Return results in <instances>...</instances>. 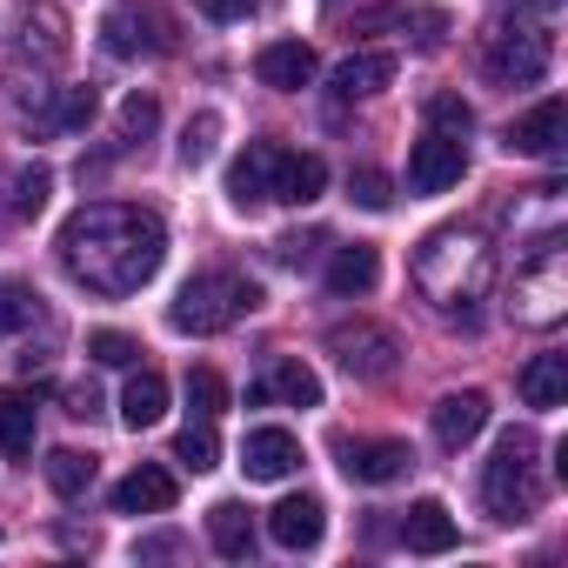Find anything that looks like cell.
Wrapping results in <instances>:
<instances>
[{
	"instance_id": "3957f363",
	"label": "cell",
	"mask_w": 568,
	"mask_h": 568,
	"mask_svg": "<svg viewBox=\"0 0 568 568\" xmlns=\"http://www.w3.org/2000/svg\"><path fill=\"white\" fill-rule=\"evenodd\" d=\"M254 308H261V288H254L247 274L207 267V274L181 281V295H174V308H168V328H174V335H221V328L247 322Z\"/></svg>"
},
{
	"instance_id": "cb8c5ba5",
	"label": "cell",
	"mask_w": 568,
	"mask_h": 568,
	"mask_svg": "<svg viewBox=\"0 0 568 568\" xmlns=\"http://www.w3.org/2000/svg\"><path fill=\"white\" fill-rule=\"evenodd\" d=\"M207 541H214V555H227V561L254 555V521H247V508H241V501H214V508H207Z\"/></svg>"
},
{
	"instance_id": "ffe728a7",
	"label": "cell",
	"mask_w": 568,
	"mask_h": 568,
	"mask_svg": "<svg viewBox=\"0 0 568 568\" xmlns=\"http://www.w3.org/2000/svg\"><path fill=\"white\" fill-rule=\"evenodd\" d=\"M395 68H402L395 54H348L328 88H335V101H375V94L395 81Z\"/></svg>"
},
{
	"instance_id": "1f68e13d",
	"label": "cell",
	"mask_w": 568,
	"mask_h": 568,
	"mask_svg": "<svg viewBox=\"0 0 568 568\" xmlns=\"http://www.w3.org/2000/svg\"><path fill=\"white\" fill-rule=\"evenodd\" d=\"M428 128H435V134H455V141H468V128H475V108H468L462 94H435V101H428Z\"/></svg>"
},
{
	"instance_id": "6da1fadb",
	"label": "cell",
	"mask_w": 568,
	"mask_h": 568,
	"mask_svg": "<svg viewBox=\"0 0 568 568\" xmlns=\"http://www.w3.org/2000/svg\"><path fill=\"white\" fill-rule=\"evenodd\" d=\"M54 247H61L68 281H81L88 295H141L168 261V227H161L154 207L88 201V207L68 214Z\"/></svg>"
},
{
	"instance_id": "2e32d148",
	"label": "cell",
	"mask_w": 568,
	"mask_h": 568,
	"mask_svg": "<svg viewBox=\"0 0 568 568\" xmlns=\"http://www.w3.org/2000/svg\"><path fill=\"white\" fill-rule=\"evenodd\" d=\"M174 475L168 468H154V462H141L134 475H121L114 481V515H168L174 508Z\"/></svg>"
},
{
	"instance_id": "f35d334b",
	"label": "cell",
	"mask_w": 568,
	"mask_h": 568,
	"mask_svg": "<svg viewBox=\"0 0 568 568\" xmlns=\"http://www.w3.org/2000/svg\"><path fill=\"white\" fill-rule=\"evenodd\" d=\"M68 415H101V395H94V382H81V388H68Z\"/></svg>"
},
{
	"instance_id": "44dd1931",
	"label": "cell",
	"mask_w": 568,
	"mask_h": 568,
	"mask_svg": "<svg viewBox=\"0 0 568 568\" xmlns=\"http://www.w3.org/2000/svg\"><path fill=\"white\" fill-rule=\"evenodd\" d=\"M402 541H408L415 555H448V548H455V515L428 495V501H415V508L402 515Z\"/></svg>"
},
{
	"instance_id": "836d02e7",
	"label": "cell",
	"mask_w": 568,
	"mask_h": 568,
	"mask_svg": "<svg viewBox=\"0 0 568 568\" xmlns=\"http://www.w3.org/2000/svg\"><path fill=\"white\" fill-rule=\"evenodd\" d=\"M348 201L368 207V214H382V207L395 201V181H388L382 168H355V174H348Z\"/></svg>"
},
{
	"instance_id": "7a4b0ae2",
	"label": "cell",
	"mask_w": 568,
	"mask_h": 568,
	"mask_svg": "<svg viewBox=\"0 0 568 568\" xmlns=\"http://www.w3.org/2000/svg\"><path fill=\"white\" fill-rule=\"evenodd\" d=\"M488 274H495V254L481 241V227H435L422 247H415V288L442 308L455 302H475L488 288Z\"/></svg>"
},
{
	"instance_id": "30bf717a",
	"label": "cell",
	"mask_w": 568,
	"mask_h": 568,
	"mask_svg": "<svg viewBox=\"0 0 568 568\" xmlns=\"http://www.w3.org/2000/svg\"><path fill=\"white\" fill-rule=\"evenodd\" d=\"M561 134H568V108L548 94V101H535L521 121H508V154H535V161H555L561 154Z\"/></svg>"
},
{
	"instance_id": "e0dca14e",
	"label": "cell",
	"mask_w": 568,
	"mask_h": 568,
	"mask_svg": "<svg viewBox=\"0 0 568 568\" xmlns=\"http://www.w3.org/2000/svg\"><path fill=\"white\" fill-rule=\"evenodd\" d=\"M481 428H488V395L481 388H462V395H442L435 402V442L442 448H468Z\"/></svg>"
},
{
	"instance_id": "4dcf8cb0",
	"label": "cell",
	"mask_w": 568,
	"mask_h": 568,
	"mask_svg": "<svg viewBox=\"0 0 568 568\" xmlns=\"http://www.w3.org/2000/svg\"><path fill=\"white\" fill-rule=\"evenodd\" d=\"M187 408H194L201 422H214V415L227 408V382H221L214 368H187Z\"/></svg>"
},
{
	"instance_id": "ac0fdd59",
	"label": "cell",
	"mask_w": 568,
	"mask_h": 568,
	"mask_svg": "<svg viewBox=\"0 0 568 568\" xmlns=\"http://www.w3.org/2000/svg\"><path fill=\"white\" fill-rule=\"evenodd\" d=\"M375 281H382V254H375L368 241H348V247H335V254H328V288H335L342 302L375 295Z\"/></svg>"
},
{
	"instance_id": "52a82bcc",
	"label": "cell",
	"mask_w": 568,
	"mask_h": 568,
	"mask_svg": "<svg viewBox=\"0 0 568 568\" xmlns=\"http://www.w3.org/2000/svg\"><path fill=\"white\" fill-rule=\"evenodd\" d=\"M328 355H335L355 382H388L395 362H402V342H395V328H382V322H342V328H328Z\"/></svg>"
},
{
	"instance_id": "60d3db41",
	"label": "cell",
	"mask_w": 568,
	"mask_h": 568,
	"mask_svg": "<svg viewBox=\"0 0 568 568\" xmlns=\"http://www.w3.org/2000/svg\"><path fill=\"white\" fill-rule=\"evenodd\" d=\"M528 8H535V14H555V8H561V0H528Z\"/></svg>"
},
{
	"instance_id": "9a60e30c",
	"label": "cell",
	"mask_w": 568,
	"mask_h": 568,
	"mask_svg": "<svg viewBox=\"0 0 568 568\" xmlns=\"http://www.w3.org/2000/svg\"><path fill=\"white\" fill-rule=\"evenodd\" d=\"M254 74H261V88H274V94H302V88L315 81V48H302V41H267V48L254 54Z\"/></svg>"
},
{
	"instance_id": "7402d4cb",
	"label": "cell",
	"mask_w": 568,
	"mask_h": 568,
	"mask_svg": "<svg viewBox=\"0 0 568 568\" xmlns=\"http://www.w3.org/2000/svg\"><path fill=\"white\" fill-rule=\"evenodd\" d=\"M267 395H281L288 408H322V375L302 362V355H281L274 368H267V382H261Z\"/></svg>"
},
{
	"instance_id": "d4e9b609",
	"label": "cell",
	"mask_w": 568,
	"mask_h": 568,
	"mask_svg": "<svg viewBox=\"0 0 568 568\" xmlns=\"http://www.w3.org/2000/svg\"><path fill=\"white\" fill-rule=\"evenodd\" d=\"M0 448L14 462L34 455V395H21V388H0Z\"/></svg>"
},
{
	"instance_id": "ab89813d",
	"label": "cell",
	"mask_w": 568,
	"mask_h": 568,
	"mask_svg": "<svg viewBox=\"0 0 568 568\" xmlns=\"http://www.w3.org/2000/svg\"><path fill=\"white\" fill-rule=\"evenodd\" d=\"M415 28H422V48H442V14H415Z\"/></svg>"
},
{
	"instance_id": "4316f807",
	"label": "cell",
	"mask_w": 568,
	"mask_h": 568,
	"mask_svg": "<svg viewBox=\"0 0 568 568\" xmlns=\"http://www.w3.org/2000/svg\"><path fill=\"white\" fill-rule=\"evenodd\" d=\"M48 488H54L61 501H81V495L94 488V455H81V448H54V455H48Z\"/></svg>"
},
{
	"instance_id": "4fadbf2b",
	"label": "cell",
	"mask_w": 568,
	"mask_h": 568,
	"mask_svg": "<svg viewBox=\"0 0 568 568\" xmlns=\"http://www.w3.org/2000/svg\"><path fill=\"white\" fill-rule=\"evenodd\" d=\"M267 535L281 541V548H315L322 535H328V508L315 501V495H281L274 508H267Z\"/></svg>"
},
{
	"instance_id": "5b68a950",
	"label": "cell",
	"mask_w": 568,
	"mask_h": 568,
	"mask_svg": "<svg viewBox=\"0 0 568 568\" xmlns=\"http://www.w3.org/2000/svg\"><path fill=\"white\" fill-rule=\"evenodd\" d=\"M568 315V261H561V241H535L528 261L515 267V322L528 328H555Z\"/></svg>"
},
{
	"instance_id": "d590c367",
	"label": "cell",
	"mask_w": 568,
	"mask_h": 568,
	"mask_svg": "<svg viewBox=\"0 0 568 568\" xmlns=\"http://www.w3.org/2000/svg\"><path fill=\"white\" fill-rule=\"evenodd\" d=\"M154 128H161L154 94H128V101H121V141H148Z\"/></svg>"
},
{
	"instance_id": "d6a6232c",
	"label": "cell",
	"mask_w": 568,
	"mask_h": 568,
	"mask_svg": "<svg viewBox=\"0 0 568 568\" xmlns=\"http://www.w3.org/2000/svg\"><path fill=\"white\" fill-rule=\"evenodd\" d=\"M48 187H54V174L34 161V168H21V174H14V201H8V207L28 221V214H41V207H48Z\"/></svg>"
},
{
	"instance_id": "5bb4252c",
	"label": "cell",
	"mask_w": 568,
	"mask_h": 568,
	"mask_svg": "<svg viewBox=\"0 0 568 568\" xmlns=\"http://www.w3.org/2000/svg\"><path fill=\"white\" fill-rule=\"evenodd\" d=\"M408 468H415L408 442H342V475L362 481V488H382V481H395Z\"/></svg>"
},
{
	"instance_id": "603a6c76",
	"label": "cell",
	"mask_w": 568,
	"mask_h": 568,
	"mask_svg": "<svg viewBox=\"0 0 568 568\" xmlns=\"http://www.w3.org/2000/svg\"><path fill=\"white\" fill-rule=\"evenodd\" d=\"M161 415H168V382H161L154 368H141V375H134V382L121 388V422H128V428L141 435V428H154Z\"/></svg>"
},
{
	"instance_id": "7c38bea8",
	"label": "cell",
	"mask_w": 568,
	"mask_h": 568,
	"mask_svg": "<svg viewBox=\"0 0 568 568\" xmlns=\"http://www.w3.org/2000/svg\"><path fill=\"white\" fill-rule=\"evenodd\" d=\"M241 468H247V481H288L302 468V442L288 428H254L241 442Z\"/></svg>"
},
{
	"instance_id": "277c9868",
	"label": "cell",
	"mask_w": 568,
	"mask_h": 568,
	"mask_svg": "<svg viewBox=\"0 0 568 568\" xmlns=\"http://www.w3.org/2000/svg\"><path fill=\"white\" fill-rule=\"evenodd\" d=\"M481 501L495 521H528L541 508V481H535V435L528 428H508L495 442V462L481 475Z\"/></svg>"
},
{
	"instance_id": "9c48e42d",
	"label": "cell",
	"mask_w": 568,
	"mask_h": 568,
	"mask_svg": "<svg viewBox=\"0 0 568 568\" xmlns=\"http://www.w3.org/2000/svg\"><path fill=\"white\" fill-rule=\"evenodd\" d=\"M462 174H468V148H462L455 134H435V128H428V134L415 141V154H408V187H415V194H448Z\"/></svg>"
},
{
	"instance_id": "83f0119b",
	"label": "cell",
	"mask_w": 568,
	"mask_h": 568,
	"mask_svg": "<svg viewBox=\"0 0 568 568\" xmlns=\"http://www.w3.org/2000/svg\"><path fill=\"white\" fill-rule=\"evenodd\" d=\"M94 108H101L94 88H61V101L41 108V128H48V134H81V128L94 121Z\"/></svg>"
},
{
	"instance_id": "f1b7e54d",
	"label": "cell",
	"mask_w": 568,
	"mask_h": 568,
	"mask_svg": "<svg viewBox=\"0 0 568 568\" xmlns=\"http://www.w3.org/2000/svg\"><path fill=\"white\" fill-rule=\"evenodd\" d=\"M174 462H181V468H194V475H207V468L221 462L214 422H194V428H181V435H174Z\"/></svg>"
},
{
	"instance_id": "8992f818",
	"label": "cell",
	"mask_w": 568,
	"mask_h": 568,
	"mask_svg": "<svg viewBox=\"0 0 568 568\" xmlns=\"http://www.w3.org/2000/svg\"><path fill=\"white\" fill-rule=\"evenodd\" d=\"M548 34L541 28H495L488 34V48H481V74L495 81V88H535L541 74H548Z\"/></svg>"
},
{
	"instance_id": "e575fe53",
	"label": "cell",
	"mask_w": 568,
	"mask_h": 568,
	"mask_svg": "<svg viewBox=\"0 0 568 568\" xmlns=\"http://www.w3.org/2000/svg\"><path fill=\"white\" fill-rule=\"evenodd\" d=\"M88 355H94L101 368H134V362H141V342L121 335V328H101V335H88Z\"/></svg>"
},
{
	"instance_id": "484cf974",
	"label": "cell",
	"mask_w": 568,
	"mask_h": 568,
	"mask_svg": "<svg viewBox=\"0 0 568 568\" xmlns=\"http://www.w3.org/2000/svg\"><path fill=\"white\" fill-rule=\"evenodd\" d=\"M561 395H568V355H535L521 368V402L528 408H561Z\"/></svg>"
},
{
	"instance_id": "8fae6325",
	"label": "cell",
	"mask_w": 568,
	"mask_h": 568,
	"mask_svg": "<svg viewBox=\"0 0 568 568\" xmlns=\"http://www.w3.org/2000/svg\"><path fill=\"white\" fill-rule=\"evenodd\" d=\"M274 168H281V148L274 141H247V154H234V168H227V201L241 214L274 201Z\"/></svg>"
},
{
	"instance_id": "f546056e",
	"label": "cell",
	"mask_w": 568,
	"mask_h": 568,
	"mask_svg": "<svg viewBox=\"0 0 568 568\" xmlns=\"http://www.w3.org/2000/svg\"><path fill=\"white\" fill-rule=\"evenodd\" d=\"M34 315H41V295L21 288V281H0V335H21Z\"/></svg>"
},
{
	"instance_id": "d6986e66",
	"label": "cell",
	"mask_w": 568,
	"mask_h": 568,
	"mask_svg": "<svg viewBox=\"0 0 568 568\" xmlns=\"http://www.w3.org/2000/svg\"><path fill=\"white\" fill-rule=\"evenodd\" d=\"M322 187H328V161H322V154H288V148H281V168H274V201L308 207V201H322Z\"/></svg>"
},
{
	"instance_id": "74e56055",
	"label": "cell",
	"mask_w": 568,
	"mask_h": 568,
	"mask_svg": "<svg viewBox=\"0 0 568 568\" xmlns=\"http://www.w3.org/2000/svg\"><path fill=\"white\" fill-rule=\"evenodd\" d=\"M194 8H201L207 21H247V14H254V0H194Z\"/></svg>"
},
{
	"instance_id": "ba28073f",
	"label": "cell",
	"mask_w": 568,
	"mask_h": 568,
	"mask_svg": "<svg viewBox=\"0 0 568 568\" xmlns=\"http://www.w3.org/2000/svg\"><path fill=\"white\" fill-rule=\"evenodd\" d=\"M168 14L154 8V0H114V8L101 14V48L114 61H141V54H161L168 48Z\"/></svg>"
},
{
	"instance_id": "8d00e7d4",
	"label": "cell",
	"mask_w": 568,
	"mask_h": 568,
	"mask_svg": "<svg viewBox=\"0 0 568 568\" xmlns=\"http://www.w3.org/2000/svg\"><path fill=\"white\" fill-rule=\"evenodd\" d=\"M214 134H221V114H194L187 134H181V168H201L214 154Z\"/></svg>"
}]
</instances>
